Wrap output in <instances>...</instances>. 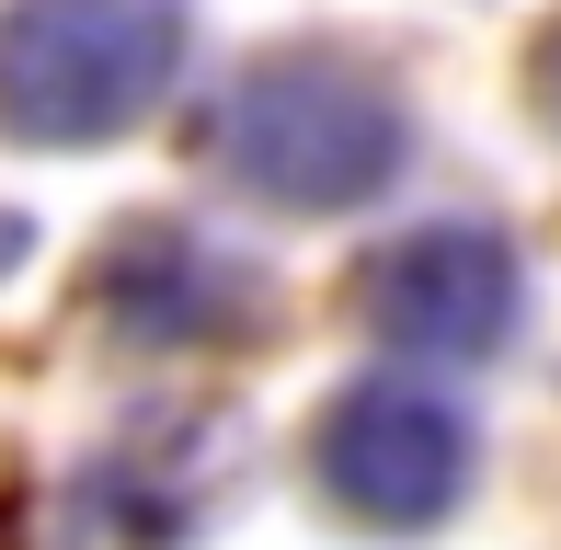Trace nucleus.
<instances>
[{
	"instance_id": "nucleus-6",
	"label": "nucleus",
	"mask_w": 561,
	"mask_h": 550,
	"mask_svg": "<svg viewBox=\"0 0 561 550\" xmlns=\"http://www.w3.org/2000/svg\"><path fill=\"white\" fill-rule=\"evenodd\" d=\"M539 92H550V127H561V35L539 46Z\"/></svg>"
},
{
	"instance_id": "nucleus-4",
	"label": "nucleus",
	"mask_w": 561,
	"mask_h": 550,
	"mask_svg": "<svg viewBox=\"0 0 561 550\" xmlns=\"http://www.w3.org/2000/svg\"><path fill=\"white\" fill-rule=\"evenodd\" d=\"M516 321H527V264L493 218L401 230L367 264V333L413 367H481V356H504Z\"/></svg>"
},
{
	"instance_id": "nucleus-2",
	"label": "nucleus",
	"mask_w": 561,
	"mask_h": 550,
	"mask_svg": "<svg viewBox=\"0 0 561 550\" xmlns=\"http://www.w3.org/2000/svg\"><path fill=\"white\" fill-rule=\"evenodd\" d=\"M195 58L184 0H12L0 12V138L104 149L172 104Z\"/></svg>"
},
{
	"instance_id": "nucleus-3",
	"label": "nucleus",
	"mask_w": 561,
	"mask_h": 550,
	"mask_svg": "<svg viewBox=\"0 0 561 550\" xmlns=\"http://www.w3.org/2000/svg\"><path fill=\"white\" fill-rule=\"evenodd\" d=\"M310 482L344 528L424 539L470 505V413L424 379H355L310 424Z\"/></svg>"
},
{
	"instance_id": "nucleus-5",
	"label": "nucleus",
	"mask_w": 561,
	"mask_h": 550,
	"mask_svg": "<svg viewBox=\"0 0 561 550\" xmlns=\"http://www.w3.org/2000/svg\"><path fill=\"white\" fill-rule=\"evenodd\" d=\"M104 310L138 344H229L264 310V287H252V264L218 253L207 230H126L104 253Z\"/></svg>"
},
{
	"instance_id": "nucleus-1",
	"label": "nucleus",
	"mask_w": 561,
	"mask_h": 550,
	"mask_svg": "<svg viewBox=\"0 0 561 550\" xmlns=\"http://www.w3.org/2000/svg\"><path fill=\"white\" fill-rule=\"evenodd\" d=\"M207 161L252 207L287 218H344L401 184L413 161V115H401L390 69L344 58V46H275L207 104Z\"/></svg>"
}]
</instances>
